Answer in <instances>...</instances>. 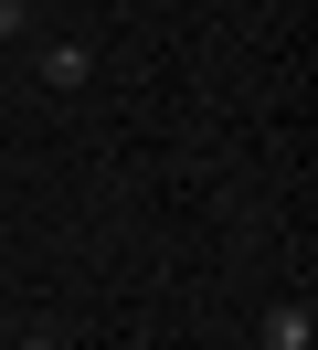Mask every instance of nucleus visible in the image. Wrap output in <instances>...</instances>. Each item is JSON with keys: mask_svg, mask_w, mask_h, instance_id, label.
Returning <instances> with one entry per match:
<instances>
[{"mask_svg": "<svg viewBox=\"0 0 318 350\" xmlns=\"http://www.w3.org/2000/svg\"><path fill=\"white\" fill-rule=\"evenodd\" d=\"M308 340H318L308 297H276V308H265V350H308Z\"/></svg>", "mask_w": 318, "mask_h": 350, "instance_id": "nucleus-1", "label": "nucleus"}, {"mask_svg": "<svg viewBox=\"0 0 318 350\" xmlns=\"http://www.w3.org/2000/svg\"><path fill=\"white\" fill-rule=\"evenodd\" d=\"M42 85H85V43H53V53H42Z\"/></svg>", "mask_w": 318, "mask_h": 350, "instance_id": "nucleus-2", "label": "nucleus"}, {"mask_svg": "<svg viewBox=\"0 0 318 350\" xmlns=\"http://www.w3.org/2000/svg\"><path fill=\"white\" fill-rule=\"evenodd\" d=\"M21 22H32V0H0V32H21Z\"/></svg>", "mask_w": 318, "mask_h": 350, "instance_id": "nucleus-3", "label": "nucleus"}, {"mask_svg": "<svg viewBox=\"0 0 318 350\" xmlns=\"http://www.w3.org/2000/svg\"><path fill=\"white\" fill-rule=\"evenodd\" d=\"M21 350H64V340H21Z\"/></svg>", "mask_w": 318, "mask_h": 350, "instance_id": "nucleus-4", "label": "nucleus"}]
</instances>
